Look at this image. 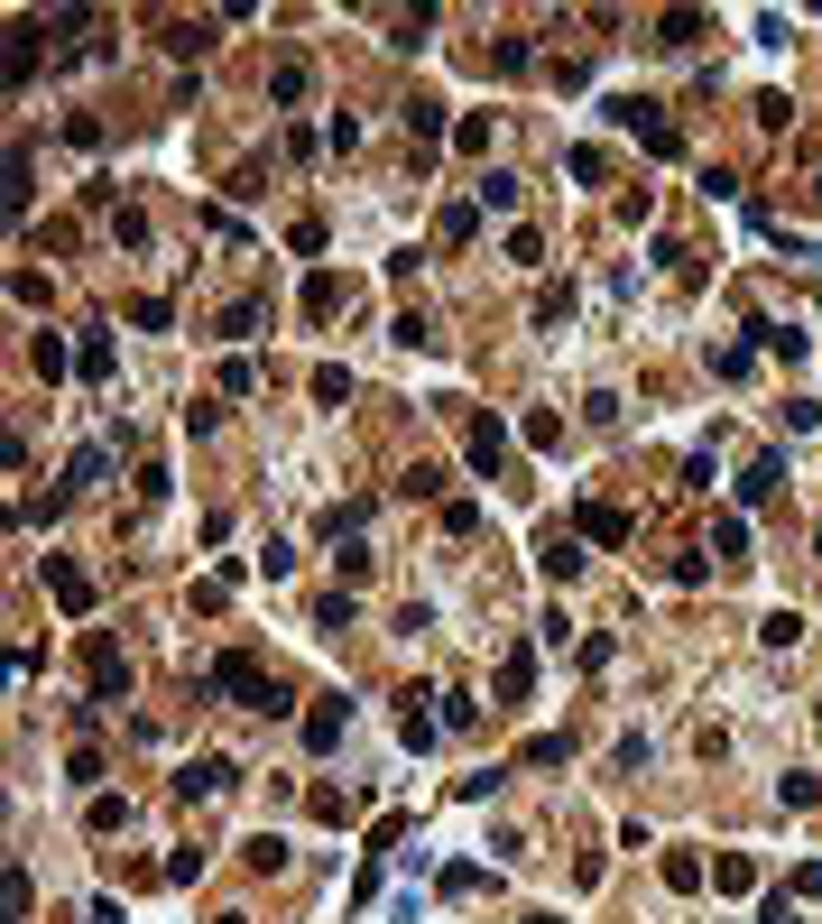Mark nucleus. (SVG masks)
I'll return each instance as SVG.
<instances>
[{"label":"nucleus","mask_w":822,"mask_h":924,"mask_svg":"<svg viewBox=\"0 0 822 924\" xmlns=\"http://www.w3.org/2000/svg\"><path fill=\"white\" fill-rule=\"evenodd\" d=\"M74 370H84V379H112V343H102V333H84V351H74Z\"/></svg>","instance_id":"37"},{"label":"nucleus","mask_w":822,"mask_h":924,"mask_svg":"<svg viewBox=\"0 0 822 924\" xmlns=\"http://www.w3.org/2000/svg\"><path fill=\"white\" fill-rule=\"evenodd\" d=\"M822 426V398H786V434H813Z\"/></svg>","instance_id":"45"},{"label":"nucleus","mask_w":822,"mask_h":924,"mask_svg":"<svg viewBox=\"0 0 822 924\" xmlns=\"http://www.w3.org/2000/svg\"><path fill=\"white\" fill-rule=\"evenodd\" d=\"M777 491H786V453H758L749 472H739V500L758 508V500H777Z\"/></svg>","instance_id":"12"},{"label":"nucleus","mask_w":822,"mask_h":924,"mask_svg":"<svg viewBox=\"0 0 822 924\" xmlns=\"http://www.w3.org/2000/svg\"><path fill=\"white\" fill-rule=\"evenodd\" d=\"M749 370H758L749 343H721V351H712V379H749Z\"/></svg>","instance_id":"31"},{"label":"nucleus","mask_w":822,"mask_h":924,"mask_svg":"<svg viewBox=\"0 0 822 924\" xmlns=\"http://www.w3.org/2000/svg\"><path fill=\"white\" fill-rule=\"evenodd\" d=\"M758 638H767V648H794V638H804V620H794V610H767Z\"/></svg>","instance_id":"38"},{"label":"nucleus","mask_w":822,"mask_h":924,"mask_svg":"<svg viewBox=\"0 0 822 924\" xmlns=\"http://www.w3.org/2000/svg\"><path fill=\"white\" fill-rule=\"evenodd\" d=\"M342 305H351V287H342L333 269H315V277H305V315H315V324H333Z\"/></svg>","instance_id":"13"},{"label":"nucleus","mask_w":822,"mask_h":924,"mask_svg":"<svg viewBox=\"0 0 822 924\" xmlns=\"http://www.w3.org/2000/svg\"><path fill=\"white\" fill-rule=\"evenodd\" d=\"M527 693H536V648H508L499 657V712H518Z\"/></svg>","instance_id":"10"},{"label":"nucleus","mask_w":822,"mask_h":924,"mask_svg":"<svg viewBox=\"0 0 822 924\" xmlns=\"http://www.w3.org/2000/svg\"><path fill=\"white\" fill-rule=\"evenodd\" d=\"M434 703H444V731H481V703H472V693H434Z\"/></svg>","instance_id":"36"},{"label":"nucleus","mask_w":822,"mask_h":924,"mask_svg":"<svg viewBox=\"0 0 822 924\" xmlns=\"http://www.w3.org/2000/svg\"><path fill=\"white\" fill-rule=\"evenodd\" d=\"M665 888L693 896V888H703V860H693V851H665Z\"/></svg>","instance_id":"32"},{"label":"nucleus","mask_w":822,"mask_h":924,"mask_svg":"<svg viewBox=\"0 0 822 924\" xmlns=\"http://www.w3.org/2000/svg\"><path fill=\"white\" fill-rule=\"evenodd\" d=\"M315 398H324V407H342V398H351V370H342V361H324V370H315Z\"/></svg>","instance_id":"39"},{"label":"nucleus","mask_w":822,"mask_h":924,"mask_svg":"<svg viewBox=\"0 0 822 924\" xmlns=\"http://www.w3.org/2000/svg\"><path fill=\"white\" fill-rule=\"evenodd\" d=\"M305 84H315V74H305V56H277V74H268V102H305Z\"/></svg>","instance_id":"22"},{"label":"nucleus","mask_w":822,"mask_h":924,"mask_svg":"<svg viewBox=\"0 0 822 924\" xmlns=\"http://www.w3.org/2000/svg\"><path fill=\"white\" fill-rule=\"evenodd\" d=\"M434 888H444V896H481V888H491V869H481V860H444V879H434Z\"/></svg>","instance_id":"21"},{"label":"nucleus","mask_w":822,"mask_h":924,"mask_svg":"<svg viewBox=\"0 0 822 924\" xmlns=\"http://www.w3.org/2000/svg\"><path fill=\"white\" fill-rule=\"evenodd\" d=\"M444 536H481V500H444Z\"/></svg>","instance_id":"40"},{"label":"nucleus","mask_w":822,"mask_h":924,"mask_svg":"<svg viewBox=\"0 0 822 924\" xmlns=\"http://www.w3.org/2000/svg\"><path fill=\"white\" fill-rule=\"evenodd\" d=\"M573 536H592V546H629L637 518H629L620 500H582V508H573Z\"/></svg>","instance_id":"4"},{"label":"nucleus","mask_w":822,"mask_h":924,"mask_svg":"<svg viewBox=\"0 0 822 924\" xmlns=\"http://www.w3.org/2000/svg\"><path fill=\"white\" fill-rule=\"evenodd\" d=\"M758 924H804V915H794V906H786V896H767V915H758Z\"/></svg>","instance_id":"46"},{"label":"nucleus","mask_w":822,"mask_h":924,"mask_svg":"<svg viewBox=\"0 0 822 924\" xmlns=\"http://www.w3.org/2000/svg\"><path fill=\"white\" fill-rule=\"evenodd\" d=\"M29 74H38V29L19 19V29H10V93H29Z\"/></svg>","instance_id":"16"},{"label":"nucleus","mask_w":822,"mask_h":924,"mask_svg":"<svg viewBox=\"0 0 822 924\" xmlns=\"http://www.w3.org/2000/svg\"><path fill=\"white\" fill-rule=\"evenodd\" d=\"M703 29H712L703 10H665V19H656V46H693V38H703Z\"/></svg>","instance_id":"19"},{"label":"nucleus","mask_w":822,"mask_h":924,"mask_svg":"<svg viewBox=\"0 0 822 924\" xmlns=\"http://www.w3.org/2000/svg\"><path fill=\"white\" fill-rule=\"evenodd\" d=\"M84 657H93V703H130V657H120L112 638H93Z\"/></svg>","instance_id":"6"},{"label":"nucleus","mask_w":822,"mask_h":924,"mask_svg":"<svg viewBox=\"0 0 822 924\" xmlns=\"http://www.w3.org/2000/svg\"><path fill=\"white\" fill-rule=\"evenodd\" d=\"M241 860H250V869H268V879H277V869H287V841H277V832H250V841H241Z\"/></svg>","instance_id":"26"},{"label":"nucleus","mask_w":822,"mask_h":924,"mask_svg":"<svg viewBox=\"0 0 822 924\" xmlns=\"http://www.w3.org/2000/svg\"><path fill=\"white\" fill-rule=\"evenodd\" d=\"M601 120H610V130H629L647 158H684V130L665 120V102H647V93H610V102H601Z\"/></svg>","instance_id":"2"},{"label":"nucleus","mask_w":822,"mask_h":924,"mask_svg":"<svg viewBox=\"0 0 822 924\" xmlns=\"http://www.w3.org/2000/svg\"><path fill=\"white\" fill-rule=\"evenodd\" d=\"M315 813H324V823H351V813H361V795H333V786H315Z\"/></svg>","instance_id":"42"},{"label":"nucleus","mask_w":822,"mask_h":924,"mask_svg":"<svg viewBox=\"0 0 822 924\" xmlns=\"http://www.w3.org/2000/svg\"><path fill=\"white\" fill-rule=\"evenodd\" d=\"M29 361H38V379H65V370H74V351L56 343V333H38V343H29Z\"/></svg>","instance_id":"27"},{"label":"nucleus","mask_w":822,"mask_h":924,"mask_svg":"<svg viewBox=\"0 0 822 924\" xmlns=\"http://www.w3.org/2000/svg\"><path fill=\"white\" fill-rule=\"evenodd\" d=\"M46 592H56V610H65V620H93V582L74 574L65 555H46Z\"/></svg>","instance_id":"8"},{"label":"nucleus","mask_w":822,"mask_h":924,"mask_svg":"<svg viewBox=\"0 0 822 924\" xmlns=\"http://www.w3.org/2000/svg\"><path fill=\"white\" fill-rule=\"evenodd\" d=\"M453 148H462V158H481V148H491V120H481V112L453 120Z\"/></svg>","instance_id":"41"},{"label":"nucleus","mask_w":822,"mask_h":924,"mask_svg":"<svg viewBox=\"0 0 822 924\" xmlns=\"http://www.w3.org/2000/svg\"><path fill=\"white\" fill-rule=\"evenodd\" d=\"M491 65H499V74H527V65H536V38H499Z\"/></svg>","instance_id":"34"},{"label":"nucleus","mask_w":822,"mask_h":924,"mask_svg":"<svg viewBox=\"0 0 822 924\" xmlns=\"http://www.w3.org/2000/svg\"><path fill=\"white\" fill-rule=\"evenodd\" d=\"M434 38V10H407V19H389V46H425Z\"/></svg>","instance_id":"33"},{"label":"nucleus","mask_w":822,"mask_h":924,"mask_svg":"<svg viewBox=\"0 0 822 924\" xmlns=\"http://www.w3.org/2000/svg\"><path fill=\"white\" fill-rule=\"evenodd\" d=\"M29 186H38V158H29V139L10 148V222H29Z\"/></svg>","instance_id":"15"},{"label":"nucleus","mask_w":822,"mask_h":924,"mask_svg":"<svg viewBox=\"0 0 822 924\" xmlns=\"http://www.w3.org/2000/svg\"><path fill=\"white\" fill-rule=\"evenodd\" d=\"M203 684H213V693H231V703H241V712H268V722H277V712H296V693L277 684V675H268V665L250 657V648L213 657V675H203Z\"/></svg>","instance_id":"1"},{"label":"nucleus","mask_w":822,"mask_h":924,"mask_svg":"<svg viewBox=\"0 0 822 924\" xmlns=\"http://www.w3.org/2000/svg\"><path fill=\"white\" fill-rule=\"evenodd\" d=\"M84 823H93V832H120V823H130V795H93Z\"/></svg>","instance_id":"35"},{"label":"nucleus","mask_w":822,"mask_h":924,"mask_svg":"<svg viewBox=\"0 0 822 924\" xmlns=\"http://www.w3.org/2000/svg\"><path fill=\"white\" fill-rule=\"evenodd\" d=\"M231 786H241L231 758H186V767H176V795H186V805H213V795H231Z\"/></svg>","instance_id":"3"},{"label":"nucleus","mask_w":822,"mask_h":924,"mask_svg":"<svg viewBox=\"0 0 822 924\" xmlns=\"http://www.w3.org/2000/svg\"><path fill=\"white\" fill-rule=\"evenodd\" d=\"M518 176H508V167H491V176H481V213H518Z\"/></svg>","instance_id":"17"},{"label":"nucleus","mask_w":822,"mask_h":924,"mask_svg":"<svg viewBox=\"0 0 822 924\" xmlns=\"http://www.w3.org/2000/svg\"><path fill=\"white\" fill-rule=\"evenodd\" d=\"M462 453H472V472H481V481H499V472H508V426H499V417H472Z\"/></svg>","instance_id":"5"},{"label":"nucleus","mask_w":822,"mask_h":924,"mask_svg":"<svg viewBox=\"0 0 822 924\" xmlns=\"http://www.w3.org/2000/svg\"><path fill=\"white\" fill-rule=\"evenodd\" d=\"M712 546L739 564V555H749V518H739V508H721V518H712Z\"/></svg>","instance_id":"25"},{"label":"nucleus","mask_w":822,"mask_h":924,"mask_svg":"<svg viewBox=\"0 0 822 924\" xmlns=\"http://www.w3.org/2000/svg\"><path fill=\"white\" fill-rule=\"evenodd\" d=\"M342 731H351V703H342V693H324V703L305 712V749H333Z\"/></svg>","instance_id":"11"},{"label":"nucleus","mask_w":822,"mask_h":924,"mask_svg":"<svg viewBox=\"0 0 822 924\" xmlns=\"http://www.w3.org/2000/svg\"><path fill=\"white\" fill-rule=\"evenodd\" d=\"M84 924H120V896H93V915Z\"/></svg>","instance_id":"47"},{"label":"nucleus","mask_w":822,"mask_h":924,"mask_svg":"<svg viewBox=\"0 0 822 924\" xmlns=\"http://www.w3.org/2000/svg\"><path fill=\"white\" fill-rule=\"evenodd\" d=\"M536 574H546V582H573L582 574V536L573 527H546V536H536Z\"/></svg>","instance_id":"7"},{"label":"nucleus","mask_w":822,"mask_h":924,"mask_svg":"<svg viewBox=\"0 0 822 924\" xmlns=\"http://www.w3.org/2000/svg\"><path fill=\"white\" fill-rule=\"evenodd\" d=\"M158 46H167V56H194V46H213V29H203V19H167Z\"/></svg>","instance_id":"24"},{"label":"nucleus","mask_w":822,"mask_h":924,"mask_svg":"<svg viewBox=\"0 0 822 924\" xmlns=\"http://www.w3.org/2000/svg\"><path fill=\"white\" fill-rule=\"evenodd\" d=\"M407 130H417V139H444V102L417 93V102H407Z\"/></svg>","instance_id":"29"},{"label":"nucleus","mask_w":822,"mask_h":924,"mask_svg":"<svg viewBox=\"0 0 822 924\" xmlns=\"http://www.w3.org/2000/svg\"><path fill=\"white\" fill-rule=\"evenodd\" d=\"M472 231H481V203H444V222H434V241H444V250H462Z\"/></svg>","instance_id":"18"},{"label":"nucleus","mask_w":822,"mask_h":924,"mask_svg":"<svg viewBox=\"0 0 822 924\" xmlns=\"http://www.w3.org/2000/svg\"><path fill=\"white\" fill-rule=\"evenodd\" d=\"M112 241L120 250H148V213H112Z\"/></svg>","instance_id":"44"},{"label":"nucleus","mask_w":822,"mask_h":924,"mask_svg":"<svg viewBox=\"0 0 822 924\" xmlns=\"http://www.w3.org/2000/svg\"><path fill=\"white\" fill-rule=\"evenodd\" d=\"M777 805H794V813H804V805H822V777H813V767H794V777H777Z\"/></svg>","instance_id":"28"},{"label":"nucleus","mask_w":822,"mask_h":924,"mask_svg":"<svg viewBox=\"0 0 822 924\" xmlns=\"http://www.w3.org/2000/svg\"><path fill=\"white\" fill-rule=\"evenodd\" d=\"M712 888H721V896H749L758 888V860L749 851H721V860H712Z\"/></svg>","instance_id":"14"},{"label":"nucleus","mask_w":822,"mask_h":924,"mask_svg":"<svg viewBox=\"0 0 822 924\" xmlns=\"http://www.w3.org/2000/svg\"><path fill=\"white\" fill-rule=\"evenodd\" d=\"M749 351H767V361H804L813 343H804V333H794V324H777V315H758V324H749Z\"/></svg>","instance_id":"9"},{"label":"nucleus","mask_w":822,"mask_h":924,"mask_svg":"<svg viewBox=\"0 0 822 924\" xmlns=\"http://www.w3.org/2000/svg\"><path fill=\"white\" fill-rule=\"evenodd\" d=\"M389 343H407V351H425V343H434V324H425V315H398V324H389Z\"/></svg>","instance_id":"43"},{"label":"nucleus","mask_w":822,"mask_h":924,"mask_svg":"<svg viewBox=\"0 0 822 924\" xmlns=\"http://www.w3.org/2000/svg\"><path fill=\"white\" fill-rule=\"evenodd\" d=\"M813 203H822V176H813Z\"/></svg>","instance_id":"49"},{"label":"nucleus","mask_w":822,"mask_h":924,"mask_svg":"<svg viewBox=\"0 0 822 924\" xmlns=\"http://www.w3.org/2000/svg\"><path fill=\"white\" fill-rule=\"evenodd\" d=\"M518 924H563V915H518Z\"/></svg>","instance_id":"48"},{"label":"nucleus","mask_w":822,"mask_h":924,"mask_svg":"<svg viewBox=\"0 0 822 924\" xmlns=\"http://www.w3.org/2000/svg\"><path fill=\"white\" fill-rule=\"evenodd\" d=\"M563 758H573V739H563V731H536L527 749H518V767H563Z\"/></svg>","instance_id":"23"},{"label":"nucleus","mask_w":822,"mask_h":924,"mask_svg":"<svg viewBox=\"0 0 822 924\" xmlns=\"http://www.w3.org/2000/svg\"><path fill=\"white\" fill-rule=\"evenodd\" d=\"M351 620H361V601H351V592H324V601H315V629H324V638H342Z\"/></svg>","instance_id":"20"},{"label":"nucleus","mask_w":822,"mask_h":924,"mask_svg":"<svg viewBox=\"0 0 822 924\" xmlns=\"http://www.w3.org/2000/svg\"><path fill=\"white\" fill-rule=\"evenodd\" d=\"M563 167H573V186H601V176H610V148H592V139H582Z\"/></svg>","instance_id":"30"}]
</instances>
